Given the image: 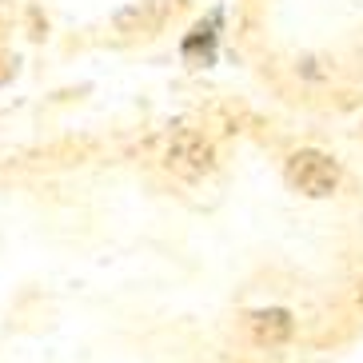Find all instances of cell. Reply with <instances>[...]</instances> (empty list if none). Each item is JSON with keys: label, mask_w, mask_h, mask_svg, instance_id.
Wrapping results in <instances>:
<instances>
[{"label": "cell", "mask_w": 363, "mask_h": 363, "mask_svg": "<svg viewBox=\"0 0 363 363\" xmlns=\"http://www.w3.org/2000/svg\"><path fill=\"white\" fill-rule=\"evenodd\" d=\"M288 180L296 192L320 200V196H331L335 184H340V164L323 156V152H296L288 160Z\"/></svg>", "instance_id": "6da1fadb"}, {"label": "cell", "mask_w": 363, "mask_h": 363, "mask_svg": "<svg viewBox=\"0 0 363 363\" xmlns=\"http://www.w3.org/2000/svg\"><path fill=\"white\" fill-rule=\"evenodd\" d=\"M252 335H256V343H284L291 335V315L284 308H267V311H256L252 315Z\"/></svg>", "instance_id": "3957f363"}, {"label": "cell", "mask_w": 363, "mask_h": 363, "mask_svg": "<svg viewBox=\"0 0 363 363\" xmlns=\"http://www.w3.org/2000/svg\"><path fill=\"white\" fill-rule=\"evenodd\" d=\"M359 303H363V288H359Z\"/></svg>", "instance_id": "277c9868"}, {"label": "cell", "mask_w": 363, "mask_h": 363, "mask_svg": "<svg viewBox=\"0 0 363 363\" xmlns=\"http://www.w3.org/2000/svg\"><path fill=\"white\" fill-rule=\"evenodd\" d=\"M168 168L196 180L203 172H212V144L196 132H180V136L168 144Z\"/></svg>", "instance_id": "7a4b0ae2"}]
</instances>
